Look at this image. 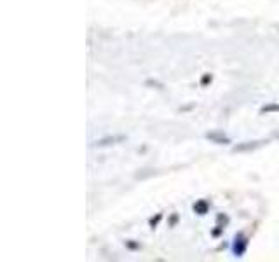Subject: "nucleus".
<instances>
[{"label": "nucleus", "mask_w": 279, "mask_h": 262, "mask_svg": "<svg viewBox=\"0 0 279 262\" xmlns=\"http://www.w3.org/2000/svg\"><path fill=\"white\" fill-rule=\"evenodd\" d=\"M246 246H248V240H246L243 234H237L236 243H234V254H236L237 257H241V255L244 254Z\"/></svg>", "instance_id": "f257e3e1"}, {"label": "nucleus", "mask_w": 279, "mask_h": 262, "mask_svg": "<svg viewBox=\"0 0 279 262\" xmlns=\"http://www.w3.org/2000/svg\"><path fill=\"white\" fill-rule=\"evenodd\" d=\"M208 208H209V205H208V201H204V199H201V201H197V203L194 205L195 213H199V215H204V213H206Z\"/></svg>", "instance_id": "f03ea898"}, {"label": "nucleus", "mask_w": 279, "mask_h": 262, "mask_svg": "<svg viewBox=\"0 0 279 262\" xmlns=\"http://www.w3.org/2000/svg\"><path fill=\"white\" fill-rule=\"evenodd\" d=\"M208 138H211V140H216V142H220V143L228 142L227 137H224V135H218V133H209V135H208Z\"/></svg>", "instance_id": "7ed1b4c3"}]
</instances>
